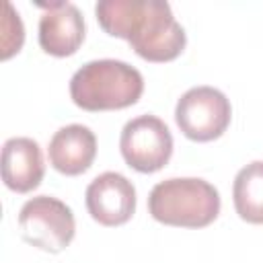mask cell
Segmentation results:
<instances>
[{"label": "cell", "mask_w": 263, "mask_h": 263, "mask_svg": "<svg viewBox=\"0 0 263 263\" xmlns=\"http://www.w3.org/2000/svg\"><path fill=\"white\" fill-rule=\"evenodd\" d=\"M95 14L105 33L125 39L146 62H171L185 49V29L177 23L166 2L101 0L95 6Z\"/></svg>", "instance_id": "cell-1"}, {"label": "cell", "mask_w": 263, "mask_h": 263, "mask_svg": "<svg viewBox=\"0 0 263 263\" xmlns=\"http://www.w3.org/2000/svg\"><path fill=\"white\" fill-rule=\"evenodd\" d=\"M142 92L140 70L121 60H92L78 68L70 80V99L84 111L125 109L136 105Z\"/></svg>", "instance_id": "cell-2"}, {"label": "cell", "mask_w": 263, "mask_h": 263, "mask_svg": "<svg viewBox=\"0 0 263 263\" xmlns=\"http://www.w3.org/2000/svg\"><path fill=\"white\" fill-rule=\"evenodd\" d=\"M150 216L166 226L203 228L220 214L218 189L195 177H175L160 181L148 195Z\"/></svg>", "instance_id": "cell-3"}, {"label": "cell", "mask_w": 263, "mask_h": 263, "mask_svg": "<svg viewBox=\"0 0 263 263\" xmlns=\"http://www.w3.org/2000/svg\"><path fill=\"white\" fill-rule=\"evenodd\" d=\"M18 228L31 247L45 253H62L76 234V220L62 199L37 195L21 208Z\"/></svg>", "instance_id": "cell-4"}, {"label": "cell", "mask_w": 263, "mask_h": 263, "mask_svg": "<svg viewBox=\"0 0 263 263\" xmlns=\"http://www.w3.org/2000/svg\"><path fill=\"white\" fill-rule=\"evenodd\" d=\"M232 117L226 95L214 86H193L181 95L175 107L177 127L193 142H212L220 138Z\"/></svg>", "instance_id": "cell-5"}, {"label": "cell", "mask_w": 263, "mask_h": 263, "mask_svg": "<svg viewBox=\"0 0 263 263\" xmlns=\"http://www.w3.org/2000/svg\"><path fill=\"white\" fill-rule=\"evenodd\" d=\"M119 150L127 166L134 171L156 173L171 160L173 136L160 117L140 115L123 125Z\"/></svg>", "instance_id": "cell-6"}, {"label": "cell", "mask_w": 263, "mask_h": 263, "mask_svg": "<svg viewBox=\"0 0 263 263\" xmlns=\"http://www.w3.org/2000/svg\"><path fill=\"white\" fill-rule=\"evenodd\" d=\"M86 210L101 226H121L136 212V187L121 173H101L86 187Z\"/></svg>", "instance_id": "cell-7"}, {"label": "cell", "mask_w": 263, "mask_h": 263, "mask_svg": "<svg viewBox=\"0 0 263 263\" xmlns=\"http://www.w3.org/2000/svg\"><path fill=\"white\" fill-rule=\"evenodd\" d=\"M45 12L39 18V45L45 53L66 58L78 51L84 41V18L70 2L37 4Z\"/></svg>", "instance_id": "cell-8"}, {"label": "cell", "mask_w": 263, "mask_h": 263, "mask_svg": "<svg viewBox=\"0 0 263 263\" xmlns=\"http://www.w3.org/2000/svg\"><path fill=\"white\" fill-rule=\"evenodd\" d=\"M49 164L68 177L82 175L90 168L95 156H97V138L95 132L80 123H70L60 127L47 148Z\"/></svg>", "instance_id": "cell-9"}, {"label": "cell", "mask_w": 263, "mask_h": 263, "mask_svg": "<svg viewBox=\"0 0 263 263\" xmlns=\"http://www.w3.org/2000/svg\"><path fill=\"white\" fill-rule=\"evenodd\" d=\"M41 148L31 138H10L2 146V181L10 191L29 193L43 181Z\"/></svg>", "instance_id": "cell-10"}, {"label": "cell", "mask_w": 263, "mask_h": 263, "mask_svg": "<svg viewBox=\"0 0 263 263\" xmlns=\"http://www.w3.org/2000/svg\"><path fill=\"white\" fill-rule=\"evenodd\" d=\"M232 201L240 220L263 224V160H255L236 173Z\"/></svg>", "instance_id": "cell-11"}]
</instances>
